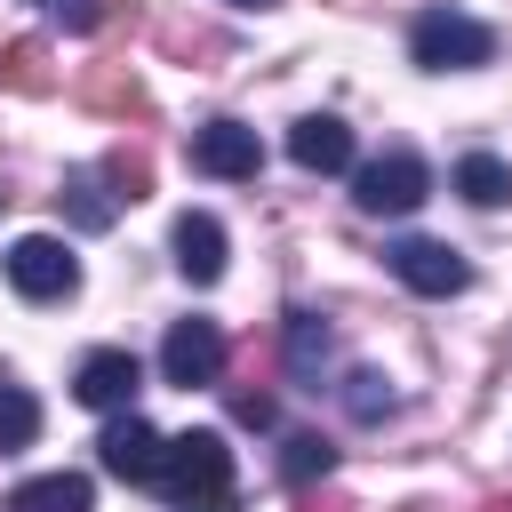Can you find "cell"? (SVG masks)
Instances as JSON below:
<instances>
[{
    "label": "cell",
    "mask_w": 512,
    "mask_h": 512,
    "mask_svg": "<svg viewBox=\"0 0 512 512\" xmlns=\"http://www.w3.org/2000/svg\"><path fill=\"white\" fill-rule=\"evenodd\" d=\"M136 384H144V368H136V352H120V344L88 352V360H80V376H72V392H80L88 408H104V416L136 408Z\"/></svg>",
    "instance_id": "9c48e42d"
},
{
    "label": "cell",
    "mask_w": 512,
    "mask_h": 512,
    "mask_svg": "<svg viewBox=\"0 0 512 512\" xmlns=\"http://www.w3.org/2000/svg\"><path fill=\"white\" fill-rule=\"evenodd\" d=\"M64 208H72V224H80V232H104V224H112V208H120V192H104V176H96V168H80V176H64Z\"/></svg>",
    "instance_id": "5bb4252c"
},
{
    "label": "cell",
    "mask_w": 512,
    "mask_h": 512,
    "mask_svg": "<svg viewBox=\"0 0 512 512\" xmlns=\"http://www.w3.org/2000/svg\"><path fill=\"white\" fill-rule=\"evenodd\" d=\"M192 168L200 176H224V184H248L256 168H264V144H256V128H240V120H208V128H192Z\"/></svg>",
    "instance_id": "5b68a950"
},
{
    "label": "cell",
    "mask_w": 512,
    "mask_h": 512,
    "mask_svg": "<svg viewBox=\"0 0 512 512\" xmlns=\"http://www.w3.org/2000/svg\"><path fill=\"white\" fill-rule=\"evenodd\" d=\"M456 192H464L472 208H504V200H512V168H504L496 152H464V160H456Z\"/></svg>",
    "instance_id": "4fadbf2b"
},
{
    "label": "cell",
    "mask_w": 512,
    "mask_h": 512,
    "mask_svg": "<svg viewBox=\"0 0 512 512\" xmlns=\"http://www.w3.org/2000/svg\"><path fill=\"white\" fill-rule=\"evenodd\" d=\"M344 408H352L360 424H376V416H392V384H384L376 368H352V376H344Z\"/></svg>",
    "instance_id": "ffe728a7"
},
{
    "label": "cell",
    "mask_w": 512,
    "mask_h": 512,
    "mask_svg": "<svg viewBox=\"0 0 512 512\" xmlns=\"http://www.w3.org/2000/svg\"><path fill=\"white\" fill-rule=\"evenodd\" d=\"M152 488L176 504V512H224L232 504V448H224V432H184V440H168L160 448V472H152Z\"/></svg>",
    "instance_id": "6da1fadb"
},
{
    "label": "cell",
    "mask_w": 512,
    "mask_h": 512,
    "mask_svg": "<svg viewBox=\"0 0 512 512\" xmlns=\"http://www.w3.org/2000/svg\"><path fill=\"white\" fill-rule=\"evenodd\" d=\"M96 176H104V184H120V200H144V192H152V160H144V152H112Z\"/></svg>",
    "instance_id": "44dd1931"
},
{
    "label": "cell",
    "mask_w": 512,
    "mask_h": 512,
    "mask_svg": "<svg viewBox=\"0 0 512 512\" xmlns=\"http://www.w3.org/2000/svg\"><path fill=\"white\" fill-rule=\"evenodd\" d=\"M424 192H432V168H424L416 152H384V160H368V168L352 176L360 216H408V208H424Z\"/></svg>",
    "instance_id": "3957f363"
},
{
    "label": "cell",
    "mask_w": 512,
    "mask_h": 512,
    "mask_svg": "<svg viewBox=\"0 0 512 512\" xmlns=\"http://www.w3.org/2000/svg\"><path fill=\"white\" fill-rule=\"evenodd\" d=\"M32 432H40V400H32L24 384H8V376H0V456L32 448Z\"/></svg>",
    "instance_id": "ac0fdd59"
},
{
    "label": "cell",
    "mask_w": 512,
    "mask_h": 512,
    "mask_svg": "<svg viewBox=\"0 0 512 512\" xmlns=\"http://www.w3.org/2000/svg\"><path fill=\"white\" fill-rule=\"evenodd\" d=\"M176 272H184L192 288L224 280V224H216L208 208H184V216H176Z\"/></svg>",
    "instance_id": "8fae6325"
},
{
    "label": "cell",
    "mask_w": 512,
    "mask_h": 512,
    "mask_svg": "<svg viewBox=\"0 0 512 512\" xmlns=\"http://www.w3.org/2000/svg\"><path fill=\"white\" fill-rule=\"evenodd\" d=\"M48 16H56L64 32H96V16H104V8H96V0H48Z\"/></svg>",
    "instance_id": "7402d4cb"
},
{
    "label": "cell",
    "mask_w": 512,
    "mask_h": 512,
    "mask_svg": "<svg viewBox=\"0 0 512 512\" xmlns=\"http://www.w3.org/2000/svg\"><path fill=\"white\" fill-rule=\"evenodd\" d=\"M0 512H96V488H88L80 472H40V480L8 488Z\"/></svg>",
    "instance_id": "7c38bea8"
},
{
    "label": "cell",
    "mask_w": 512,
    "mask_h": 512,
    "mask_svg": "<svg viewBox=\"0 0 512 512\" xmlns=\"http://www.w3.org/2000/svg\"><path fill=\"white\" fill-rule=\"evenodd\" d=\"M160 376L168 384H216L224 376V328L216 320H176L168 328V344H160Z\"/></svg>",
    "instance_id": "8992f818"
},
{
    "label": "cell",
    "mask_w": 512,
    "mask_h": 512,
    "mask_svg": "<svg viewBox=\"0 0 512 512\" xmlns=\"http://www.w3.org/2000/svg\"><path fill=\"white\" fill-rule=\"evenodd\" d=\"M80 96H88L96 112H144V80H136L128 64H104V72H88V80H80Z\"/></svg>",
    "instance_id": "2e32d148"
},
{
    "label": "cell",
    "mask_w": 512,
    "mask_h": 512,
    "mask_svg": "<svg viewBox=\"0 0 512 512\" xmlns=\"http://www.w3.org/2000/svg\"><path fill=\"white\" fill-rule=\"evenodd\" d=\"M280 472H288V488L328 480V472H336V448H328L320 432H296V440H288V456H280Z\"/></svg>",
    "instance_id": "d6986e66"
},
{
    "label": "cell",
    "mask_w": 512,
    "mask_h": 512,
    "mask_svg": "<svg viewBox=\"0 0 512 512\" xmlns=\"http://www.w3.org/2000/svg\"><path fill=\"white\" fill-rule=\"evenodd\" d=\"M384 256H392L400 288H416V296H456V288L472 280V264H464L448 240H392Z\"/></svg>",
    "instance_id": "52a82bcc"
},
{
    "label": "cell",
    "mask_w": 512,
    "mask_h": 512,
    "mask_svg": "<svg viewBox=\"0 0 512 512\" xmlns=\"http://www.w3.org/2000/svg\"><path fill=\"white\" fill-rule=\"evenodd\" d=\"M8 280H16V296L56 304V296H72V288H80V256H72L56 232H24V240L8 248Z\"/></svg>",
    "instance_id": "277c9868"
},
{
    "label": "cell",
    "mask_w": 512,
    "mask_h": 512,
    "mask_svg": "<svg viewBox=\"0 0 512 512\" xmlns=\"http://www.w3.org/2000/svg\"><path fill=\"white\" fill-rule=\"evenodd\" d=\"M408 56H416L424 72H472V64L496 56V32H488L480 16H464V8H424V16L408 24Z\"/></svg>",
    "instance_id": "7a4b0ae2"
},
{
    "label": "cell",
    "mask_w": 512,
    "mask_h": 512,
    "mask_svg": "<svg viewBox=\"0 0 512 512\" xmlns=\"http://www.w3.org/2000/svg\"><path fill=\"white\" fill-rule=\"evenodd\" d=\"M288 160L312 168V176H336V168H352V128H344L336 112H304V120L288 128Z\"/></svg>",
    "instance_id": "30bf717a"
},
{
    "label": "cell",
    "mask_w": 512,
    "mask_h": 512,
    "mask_svg": "<svg viewBox=\"0 0 512 512\" xmlns=\"http://www.w3.org/2000/svg\"><path fill=\"white\" fill-rule=\"evenodd\" d=\"M320 360H328V328H320L312 312H296V320H288V376L320 392Z\"/></svg>",
    "instance_id": "e0dca14e"
},
{
    "label": "cell",
    "mask_w": 512,
    "mask_h": 512,
    "mask_svg": "<svg viewBox=\"0 0 512 512\" xmlns=\"http://www.w3.org/2000/svg\"><path fill=\"white\" fill-rule=\"evenodd\" d=\"M160 448H168V440H160V432H152L136 408H120V416L104 424V440H96V464H104L112 480H144V488H152V472H160Z\"/></svg>",
    "instance_id": "ba28073f"
},
{
    "label": "cell",
    "mask_w": 512,
    "mask_h": 512,
    "mask_svg": "<svg viewBox=\"0 0 512 512\" xmlns=\"http://www.w3.org/2000/svg\"><path fill=\"white\" fill-rule=\"evenodd\" d=\"M0 80H8L16 96H48V88H56V72H48V48H40V40H8V56H0Z\"/></svg>",
    "instance_id": "9a60e30c"
}]
</instances>
